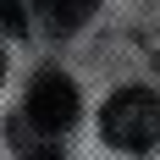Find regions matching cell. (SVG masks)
Returning <instances> with one entry per match:
<instances>
[{"instance_id": "obj_1", "label": "cell", "mask_w": 160, "mask_h": 160, "mask_svg": "<svg viewBox=\"0 0 160 160\" xmlns=\"http://www.w3.org/2000/svg\"><path fill=\"white\" fill-rule=\"evenodd\" d=\"M99 132H105V144L127 149V155L149 149L160 138V94L155 88H116L99 111Z\"/></svg>"}, {"instance_id": "obj_4", "label": "cell", "mask_w": 160, "mask_h": 160, "mask_svg": "<svg viewBox=\"0 0 160 160\" xmlns=\"http://www.w3.org/2000/svg\"><path fill=\"white\" fill-rule=\"evenodd\" d=\"M28 17H22V0H0V33H22Z\"/></svg>"}, {"instance_id": "obj_5", "label": "cell", "mask_w": 160, "mask_h": 160, "mask_svg": "<svg viewBox=\"0 0 160 160\" xmlns=\"http://www.w3.org/2000/svg\"><path fill=\"white\" fill-rule=\"evenodd\" d=\"M0 78H6V55H0Z\"/></svg>"}, {"instance_id": "obj_2", "label": "cell", "mask_w": 160, "mask_h": 160, "mask_svg": "<svg viewBox=\"0 0 160 160\" xmlns=\"http://www.w3.org/2000/svg\"><path fill=\"white\" fill-rule=\"evenodd\" d=\"M28 122L39 132H66L78 122V88L66 72H39L28 88Z\"/></svg>"}, {"instance_id": "obj_3", "label": "cell", "mask_w": 160, "mask_h": 160, "mask_svg": "<svg viewBox=\"0 0 160 160\" xmlns=\"http://www.w3.org/2000/svg\"><path fill=\"white\" fill-rule=\"evenodd\" d=\"M33 11L44 17L50 33H78L83 22L99 11V0H33Z\"/></svg>"}]
</instances>
